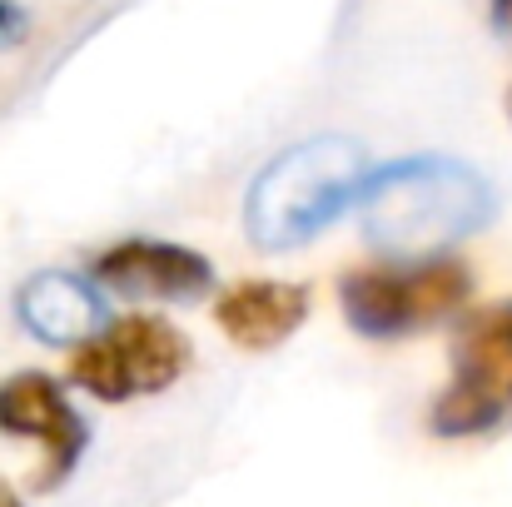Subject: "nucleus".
Instances as JSON below:
<instances>
[{"label": "nucleus", "instance_id": "nucleus-1", "mask_svg": "<svg viewBox=\"0 0 512 507\" xmlns=\"http://www.w3.org/2000/svg\"><path fill=\"white\" fill-rule=\"evenodd\" d=\"M363 234L388 259H433L498 219V189L453 155H403L368 165L353 194Z\"/></svg>", "mask_w": 512, "mask_h": 507}, {"label": "nucleus", "instance_id": "nucleus-2", "mask_svg": "<svg viewBox=\"0 0 512 507\" xmlns=\"http://www.w3.org/2000/svg\"><path fill=\"white\" fill-rule=\"evenodd\" d=\"M368 174V150L348 135H314L279 150L244 194V234L259 249H299L334 229Z\"/></svg>", "mask_w": 512, "mask_h": 507}, {"label": "nucleus", "instance_id": "nucleus-3", "mask_svg": "<svg viewBox=\"0 0 512 507\" xmlns=\"http://www.w3.org/2000/svg\"><path fill=\"white\" fill-rule=\"evenodd\" d=\"M473 299V269L433 254V259H383L348 269L339 279V309L348 329L378 343L413 338L453 314H463Z\"/></svg>", "mask_w": 512, "mask_h": 507}, {"label": "nucleus", "instance_id": "nucleus-4", "mask_svg": "<svg viewBox=\"0 0 512 507\" xmlns=\"http://www.w3.org/2000/svg\"><path fill=\"white\" fill-rule=\"evenodd\" d=\"M428 428L438 438H488L512 428V299L463 314Z\"/></svg>", "mask_w": 512, "mask_h": 507}, {"label": "nucleus", "instance_id": "nucleus-5", "mask_svg": "<svg viewBox=\"0 0 512 507\" xmlns=\"http://www.w3.org/2000/svg\"><path fill=\"white\" fill-rule=\"evenodd\" d=\"M184 368H189V338L155 314L100 324L85 343L70 348V383L100 403L165 393L184 378Z\"/></svg>", "mask_w": 512, "mask_h": 507}, {"label": "nucleus", "instance_id": "nucleus-6", "mask_svg": "<svg viewBox=\"0 0 512 507\" xmlns=\"http://www.w3.org/2000/svg\"><path fill=\"white\" fill-rule=\"evenodd\" d=\"M0 433L30 438L40 448L35 493H55L80 468V458L90 448V423L65 398V388L40 368H20V373L0 378Z\"/></svg>", "mask_w": 512, "mask_h": 507}, {"label": "nucleus", "instance_id": "nucleus-7", "mask_svg": "<svg viewBox=\"0 0 512 507\" xmlns=\"http://www.w3.org/2000/svg\"><path fill=\"white\" fill-rule=\"evenodd\" d=\"M90 279L100 284V294H120V299H160V304H194L214 289V264L174 239H120L105 254H95Z\"/></svg>", "mask_w": 512, "mask_h": 507}, {"label": "nucleus", "instance_id": "nucleus-8", "mask_svg": "<svg viewBox=\"0 0 512 507\" xmlns=\"http://www.w3.org/2000/svg\"><path fill=\"white\" fill-rule=\"evenodd\" d=\"M15 319L25 334L50 348H75L100 324H110V309L95 279L70 269H40L15 289Z\"/></svg>", "mask_w": 512, "mask_h": 507}, {"label": "nucleus", "instance_id": "nucleus-9", "mask_svg": "<svg viewBox=\"0 0 512 507\" xmlns=\"http://www.w3.org/2000/svg\"><path fill=\"white\" fill-rule=\"evenodd\" d=\"M314 299L304 284H284V279H244L234 289L219 294L214 304V324L244 353H269L279 343L304 329Z\"/></svg>", "mask_w": 512, "mask_h": 507}, {"label": "nucleus", "instance_id": "nucleus-10", "mask_svg": "<svg viewBox=\"0 0 512 507\" xmlns=\"http://www.w3.org/2000/svg\"><path fill=\"white\" fill-rule=\"evenodd\" d=\"M25 30H30L25 5H20V0H0V50L20 45V40H25Z\"/></svg>", "mask_w": 512, "mask_h": 507}, {"label": "nucleus", "instance_id": "nucleus-11", "mask_svg": "<svg viewBox=\"0 0 512 507\" xmlns=\"http://www.w3.org/2000/svg\"><path fill=\"white\" fill-rule=\"evenodd\" d=\"M488 20L498 30H512V0H488Z\"/></svg>", "mask_w": 512, "mask_h": 507}, {"label": "nucleus", "instance_id": "nucleus-12", "mask_svg": "<svg viewBox=\"0 0 512 507\" xmlns=\"http://www.w3.org/2000/svg\"><path fill=\"white\" fill-rule=\"evenodd\" d=\"M0 507H25V503H20V493H15L5 478H0Z\"/></svg>", "mask_w": 512, "mask_h": 507}, {"label": "nucleus", "instance_id": "nucleus-13", "mask_svg": "<svg viewBox=\"0 0 512 507\" xmlns=\"http://www.w3.org/2000/svg\"><path fill=\"white\" fill-rule=\"evenodd\" d=\"M508 120H512V90H508Z\"/></svg>", "mask_w": 512, "mask_h": 507}]
</instances>
